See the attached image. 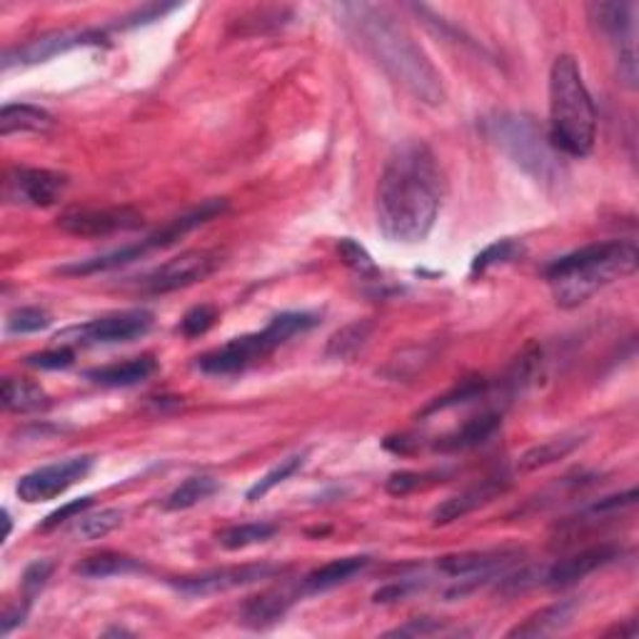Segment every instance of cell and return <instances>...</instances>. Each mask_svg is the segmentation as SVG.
<instances>
[{
  "label": "cell",
  "mask_w": 639,
  "mask_h": 639,
  "mask_svg": "<svg viewBox=\"0 0 639 639\" xmlns=\"http://www.w3.org/2000/svg\"><path fill=\"white\" fill-rule=\"evenodd\" d=\"M158 369V363L150 355H140L125 363L92 367L86 373L90 383L103 385V388H136V385L146 383L150 375Z\"/></svg>",
  "instance_id": "22"
},
{
  "label": "cell",
  "mask_w": 639,
  "mask_h": 639,
  "mask_svg": "<svg viewBox=\"0 0 639 639\" xmlns=\"http://www.w3.org/2000/svg\"><path fill=\"white\" fill-rule=\"evenodd\" d=\"M587 18L615 50L619 83L637 88V3H590Z\"/></svg>",
  "instance_id": "8"
},
{
  "label": "cell",
  "mask_w": 639,
  "mask_h": 639,
  "mask_svg": "<svg viewBox=\"0 0 639 639\" xmlns=\"http://www.w3.org/2000/svg\"><path fill=\"white\" fill-rule=\"evenodd\" d=\"M50 325H53V315H50L46 308H36V305L15 308L13 313H8V317H5V333L8 335L40 333Z\"/></svg>",
  "instance_id": "35"
},
{
  "label": "cell",
  "mask_w": 639,
  "mask_h": 639,
  "mask_svg": "<svg viewBox=\"0 0 639 639\" xmlns=\"http://www.w3.org/2000/svg\"><path fill=\"white\" fill-rule=\"evenodd\" d=\"M548 136L565 158H587L597 138V111L577 58L557 55L550 71Z\"/></svg>",
  "instance_id": "4"
},
{
  "label": "cell",
  "mask_w": 639,
  "mask_h": 639,
  "mask_svg": "<svg viewBox=\"0 0 639 639\" xmlns=\"http://www.w3.org/2000/svg\"><path fill=\"white\" fill-rule=\"evenodd\" d=\"M155 317L150 310H123V313L103 315L90 320V323L73 325L68 330L58 335L61 344H68V348H98V344H121V342H133L140 340L142 335L150 333Z\"/></svg>",
  "instance_id": "9"
},
{
  "label": "cell",
  "mask_w": 639,
  "mask_h": 639,
  "mask_svg": "<svg viewBox=\"0 0 639 639\" xmlns=\"http://www.w3.org/2000/svg\"><path fill=\"white\" fill-rule=\"evenodd\" d=\"M3 523H5V540H8V537H11V532H13V519H11V512L8 510H3Z\"/></svg>",
  "instance_id": "46"
},
{
  "label": "cell",
  "mask_w": 639,
  "mask_h": 639,
  "mask_svg": "<svg viewBox=\"0 0 639 639\" xmlns=\"http://www.w3.org/2000/svg\"><path fill=\"white\" fill-rule=\"evenodd\" d=\"M300 587L292 590V587H273V590H265L242 604V622L252 629H265L280 622L288 610L300 600Z\"/></svg>",
  "instance_id": "20"
},
{
  "label": "cell",
  "mask_w": 639,
  "mask_h": 639,
  "mask_svg": "<svg viewBox=\"0 0 639 639\" xmlns=\"http://www.w3.org/2000/svg\"><path fill=\"white\" fill-rule=\"evenodd\" d=\"M92 462L96 460L90 455H78L53 462V465H43L33 469L28 475H23L18 479V485H15V492H18V498L28 504L55 500L61 498L63 492H68L73 485H78L80 479L88 477Z\"/></svg>",
  "instance_id": "12"
},
{
  "label": "cell",
  "mask_w": 639,
  "mask_h": 639,
  "mask_svg": "<svg viewBox=\"0 0 639 639\" xmlns=\"http://www.w3.org/2000/svg\"><path fill=\"white\" fill-rule=\"evenodd\" d=\"M277 535V525L273 523H246V525H233L228 529H223L217 535V542H221L223 550L228 552H238L252 548V544H263L267 540H273Z\"/></svg>",
  "instance_id": "30"
},
{
  "label": "cell",
  "mask_w": 639,
  "mask_h": 639,
  "mask_svg": "<svg viewBox=\"0 0 639 639\" xmlns=\"http://www.w3.org/2000/svg\"><path fill=\"white\" fill-rule=\"evenodd\" d=\"M440 205L442 173L430 146L423 140L398 142L377 183V228L390 242L417 246L433 233Z\"/></svg>",
  "instance_id": "1"
},
{
  "label": "cell",
  "mask_w": 639,
  "mask_h": 639,
  "mask_svg": "<svg viewBox=\"0 0 639 639\" xmlns=\"http://www.w3.org/2000/svg\"><path fill=\"white\" fill-rule=\"evenodd\" d=\"M369 562L373 560H369L367 554H352V557H340V560L327 562V565L308 572V575L300 579L298 585L300 594L308 597V594L335 590V587L350 582V579L360 575V572H365L369 567Z\"/></svg>",
  "instance_id": "21"
},
{
  "label": "cell",
  "mask_w": 639,
  "mask_h": 639,
  "mask_svg": "<svg viewBox=\"0 0 639 639\" xmlns=\"http://www.w3.org/2000/svg\"><path fill=\"white\" fill-rule=\"evenodd\" d=\"M61 228L78 238H108L115 233L138 230L142 215L133 208H103V210H75L61 217Z\"/></svg>",
  "instance_id": "16"
},
{
  "label": "cell",
  "mask_w": 639,
  "mask_h": 639,
  "mask_svg": "<svg viewBox=\"0 0 639 639\" xmlns=\"http://www.w3.org/2000/svg\"><path fill=\"white\" fill-rule=\"evenodd\" d=\"M178 8H180V3H148V5H140L138 11H133L130 15H125V18L117 23V28H140V25L163 21L165 15H171L173 11H178Z\"/></svg>",
  "instance_id": "40"
},
{
  "label": "cell",
  "mask_w": 639,
  "mask_h": 639,
  "mask_svg": "<svg viewBox=\"0 0 639 639\" xmlns=\"http://www.w3.org/2000/svg\"><path fill=\"white\" fill-rule=\"evenodd\" d=\"M28 610H30V604H25V602L13 604V607H5L3 617H0V635L3 637L11 635L15 627L23 625L25 617H28Z\"/></svg>",
  "instance_id": "45"
},
{
  "label": "cell",
  "mask_w": 639,
  "mask_h": 639,
  "mask_svg": "<svg viewBox=\"0 0 639 639\" xmlns=\"http://www.w3.org/2000/svg\"><path fill=\"white\" fill-rule=\"evenodd\" d=\"M338 252H340L342 263L348 265L350 271H355L360 277H377V275H380V271H377V265L373 263V258H369V252L352 238H342L338 242Z\"/></svg>",
  "instance_id": "36"
},
{
  "label": "cell",
  "mask_w": 639,
  "mask_h": 639,
  "mask_svg": "<svg viewBox=\"0 0 639 639\" xmlns=\"http://www.w3.org/2000/svg\"><path fill=\"white\" fill-rule=\"evenodd\" d=\"M138 572H146V565L138 557H130V554L123 552H98L90 554V557L80 560L75 565V575L83 579H108V577H123V575H138Z\"/></svg>",
  "instance_id": "25"
},
{
  "label": "cell",
  "mask_w": 639,
  "mask_h": 639,
  "mask_svg": "<svg viewBox=\"0 0 639 639\" xmlns=\"http://www.w3.org/2000/svg\"><path fill=\"white\" fill-rule=\"evenodd\" d=\"M579 607L577 600H560L550 604V607H542L535 615H529L523 625L512 627L508 637H544L560 632L562 627H567L575 612Z\"/></svg>",
  "instance_id": "23"
},
{
  "label": "cell",
  "mask_w": 639,
  "mask_h": 639,
  "mask_svg": "<svg viewBox=\"0 0 639 639\" xmlns=\"http://www.w3.org/2000/svg\"><path fill=\"white\" fill-rule=\"evenodd\" d=\"M92 508V498L88 494V498H80V500H73V502H65L63 508H58L55 512H50V515L40 523L38 529H43V532H48V529H55L61 527L63 523H68V519H78L83 512Z\"/></svg>",
  "instance_id": "42"
},
{
  "label": "cell",
  "mask_w": 639,
  "mask_h": 639,
  "mask_svg": "<svg viewBox=\"0 0 639 639\" xmlns=\"http://www.w3.org/2000/svg\"><path fill=\"white\" fill-rule=\"evenodd\" d=\"M444 632V625L430 617H419V619H410L408 625H402L398 629L388 632L390 637H430V635H440Z\"/></svg>",
  "instance_id": "44"
},
{
  "label": "cell",
  "mask_w": 639,
  "mask_h": 639,
  "mask_svg": "<svg viewBox=\"0 0 639 639\" xmlns=\"http://www.w3.org/2000/svg\"><path fill=\"white\" fill-rule=\"evenodd\" d=\"M483 133L502 155L542 188L557 190L567 180L565 155L552 146L548 128H542L532 115L498 111L483 117Z\"/></svg>",
  "instance_id": "5"
},
{
  "label": "cell",
  "mask_w": 639,
  "mask_h": 639,
  "mask_svg": "<svg viewBox=\"0 0 639 639\" xmlns=\"http://www.w3.org/2000/svg\"><path fill=\"white\" fill-rule=\"evenodd\" d=\"M437 477H442V473H410V469H405V473L390 475L388 483H385V490L394 494V498H405V494L419 490V487L430 485L427 479H437Z\"/></svg>",
  "instance_id": "41"
},
{
  "label": "cell",
  "mask_w": 639,
  "mask_h": 639,
  "mask_svg": "<svg viewBox=\"0 0 639 639\" xmlns=\"http://www.w3.org/2000/svg\"><path fill=\"white\" fill-rule=\"evenodd\" d=\"M519 560L517 550H475V552H460L448 554V557L437 560V569L444 577L455 579V587L448 592V597H462L477 590L479 585L490 582L494 577L508 575V569Z\"/></svg>",
  "instance_id": "10"
},
{
  "label": "cell",
  "mask_w": 639,
  "mask_h": 639,
  "mask_svg": "<svg viewBox=\"0 0 639 639\" xmlns=\"http://www.w3.org/2000/svg\"><path fill=\"white\" fill-rule=\"evenodd\" d=\"M582 442H585V435H579V433L550 437V440H544L540 444H535V448H529L525 455L517 460V469L519 473H535V469L550 467V465H554V462L569 458L572 452H575Z\"/></svg>",
  "instance_id": "24"
},
{
  "label": "cell",
  "mask_w": 639,
  "mask_h": 639,
  "mask_svg": "<svg viewBox=\"0 0 639 639\" xmlns=\"http://www.w3.org/2000/svg\"><path fill=\"white\" fill-rule=\"evenodd\" d=\"M492 385L485 380V377H469V380L460 383L458 388H452L450 392H444L442 398L433 400L430 405L423 410V417L427 415H435V412L440 410H450V408H458V405H467V402H475L479 398H485V394H490Z\"/></svg>",
  "instance_id": "31"
},
{
  "label": "cell",
  "mask_w": 639,
  "mask_h": 639,
  "mask_svg": "<svg viewBox=\"0 0 639 639\" xmlns=\"http://www.w3.org/2000/svg\"><path fill=\"white\" fill-rule=\"evenodd\" d=\"M525 255V248L523 242L512 240V238H502L498 242H492V246H487L483 252H477L473 265H469V275H483L490 271L494 265H504V263H512V260L523 258Z\"/></svg>",
  "instance_id": "33"
},
{
  "label": "cell",
  "mask_w": 639,
  "mask_h": 639,
  "mask_svg": "<svg viewBox=\"0 0 639 639\" xmlns=\"http://www.w3.org/2000/svg\"><path fill=\"white\" fill-rule=\"evenodd\" d=\"M639 265L635 240L592 242L544 267L552 298L560 308H579L615 280L632 275Z\"/></svg>",
  "instance_id": "3"
},
{
  "label": "cell",
  "mask_w": 639,
  "mask_h": 639,
  "mask_svg": "<svg viewBox=\"0 0 639 639\" xmlns=\"http://www.w3.org/2000/svg\"><path fill=\"white\" fill-rule=\"evenodd\" d=\"M68 188V175L48 167H13L5 175L3 198L8 205L18 208H50L63 198Z\"/></svg>",
  "instance_id": "13"
},
{
  "label": "cell",
  "mask_w": 639,
  "mask_h": 639,
  "mask_svg": "<svg viewBox=\"0 0 639 639\" xmlns=\"http://www.w3.org/2000/svg\"><path fill=\"white\" fill-rule=\"evenodd\" d=\"M221 263L223 260L215 250H185L178 258L165 260L155 271L142 275L138 290L146 296H167V292L203 283L221 267Z\"/></svg>",
  "instance_id": "11"
},
{
  "label": "cell",
  "mask_w": 639,
  "mask_h": 639,
  "mask_svg": "<svg viewBox=\"0 0 639 639\" xmlns=\"http://www.w3.org/2000/svg\"><path fill=\"white\" fill-rule=\"evenodd\" d=\"M50 405L48 392L38 383L23 380V377H5L3 383V408L8 412H38Z\"/></svg>",
  "instance_id": "27"
},
{
  "label": "cell",
  "mask_w": 639,
  "mask_h": 639,
  "mask_svg": "<svg viewBox=\"0 0 639 639\" xmlns=\"http://www.w3.org/2000/svg\"><path fill=\"white\" fill-rule=\"evenodd\" d=\"M280 567L267 565V562H260V565H238V567H221V569H208L200 572V575H188L173 579V587L185 597H208L217 592H230L238 590V587L255 585L260 579H271L280 575Z\"/></svg>",
  "instance_id": "15"
},
{
  "label": "cell",
  "mask_w": 639,
  "mask_h": 639,
  "mask_svg": "<svg viewBox=\"0 0 639 639\" xmlns=\"http://www.w3.org/2000/svg\"><path fill=\"white\" fill-rule=\"evenodd\" d=\"M225 210H228V200H225V198H210V200H205V203H200L198 208L188 210V213H183L178 217H173V221H167L163 228H158L155 233L146 235V238H142L140 242H130V246H123L117 250L103 252V255H96V258L75 260V263H71V265L58 267L55 273L68 275V277H88V275H100V273H108V271H117V267L136 263V260L150 255V252L167 250V248L178 246L185 235H190L192 230L200 228V225L215 221L217 215L225 213Z\"/></svg>",
  "instance_id": "7"
},
{
  "label": "cell",
  "mask_w": 639,
  "mask_h": 639,
  "mask_svg": "<svg viewBox=\"0 0 639 639\" xmlns=\"http://www.w3.org/2000/svg\"><path fill=\"white\" fill-rule=\"evenodd\" d=\"M333 13L352 43L375 61L388 78L425 105H442V75L390 8L375 3H338Z\"/></svg>",
  "instance_id": "2"
},
{
  "label": "cell",
  "mask_w": 639,
  "mask_h": 639,
  "mask_svg": "<svg viewBox=\"0 0 639 639\" xmlns=\"http://www.w3.org/2000/svg\"><path fill=\"white\" fill-rule=\"evenodd\" d=\"M215 320H217V310L213 305H196L183 315L178 330L190 340L200 338V335H205L210 327L215 325Z\"/></svg>",
  "instance_id": "38"
},
{
  "label": "cell",
  "mask_w": 639,
  "mask_h": 639,
  "mask_svg": "<svg viewBox=\"0 0 639 639\" xmlns=\"http://www.w3.org/2000/svg\"><path fill=\"white\" fill-rule=\"evenodd\" d=\"M320 323L315 313H305V310H290V313L275 315L263 330L240 335L230 342L221 344V348L205 352L198 358V367L208 375H235L242 373L252 365H258L260 360H265L271 352H275L280 344L302 335Z\"/></svg>",
  "instance_id": "6"
},
{
  "label": "cell",
  "mask_w": 639,
  "mask_h": 639,
  "mask_svg": "<svg viewBox=\"0 0 639 639\" xmlns=\"http://www.w3.org/2000/svg\"><path fill=\"white\" fill-rule=\"evenodd\" d=\"M123 523V510H115V508H108V510H98L92 512V515H83L78 517V525H75V535L80 537V540H100V537L111 535L113 529L121 527Z\"/></svg>",
  "instance_id": "34"
},
{
  "label": "cell",
  "mask_w": 639,
  "mask_h": 639,
  "mask_svg": "<svg viewBox=\"0 0 639 639\" xmlns=\"http://www.w3.org/2000/svg\"><path fill=\"white\" fill-rule=\"evenodd\" d=\"M510 483L512 479L508 473L487 475L485 479H479V483L465 487L462 492L452 494V498L437 504L433 510V525H450L455 523V519L467 517L469 512L485 508V504H490L492 500H498L500 494L508 492Z\"/></svg>",
  "instance_id": "17"
},
{
  "label": "cell",
  "mask_w": 639,
  "mask_h": 639,
  "mask_svg": "<svg viewBox=\"0 0 639 639\" xmlns=\"http://www.w3.org/2000/svg\"><path fill=\"white\" fill-rule=\"evenodd\" d=\"M308 462V452H296V455H290V458H285V460H280L277 462V465L271 469V473H265L263 477L258 479L255 485L250 487L248 490V502H258V500H263L267 492H273L277 485H283L285 479H290L292 475L296 473H300L302 469V465H305Z\"/></svg>",
  "instance_id": "32"
},
{
  "label": "cell",
  "mask_w": 639,
  "mask_h": 639,
  "mask_svg": "<svg viewBox=\"0 0 639 639\" xmlns=\"http://www.w3.org/2000/svg\"><path fill=\"white\" fill-rule=\"evenodd\" d=\"M369 335H373V325H369L367 320H358V323L344 325L342 330L335 333L330 342H327L325 355L333 360H352L358 352L365 350Z\"/></svg>",
  "instance_id": "29"
},
{
  "label": "cell",
  "mask_w": 639,
  "mask_h": 639,
  "mask_svg": "<svg viewBox=\"0 0 639 639\" xmlns=\"http://www.w3.org/2000/svg\"><path fill=\"white\" fill-rule=\"evenodd\" d=\"M73 363H75V352L73 348H68V344H58V348H50L25 358V365L36 369H65Z\"/></svg>",
  "instance_id": "39"
},
{
  "label": "cell",
  "mask_w": 639,
  "mask_h": 639,
  "mask_svg": "<svg viewBox=\"0 0 639 639\" xmlns=\"http://www.w3.org/2000/svg\"><path fill=\"white\" fill-rule=\"evenodd\" d=\"M53 115L38 105L8 103L0 111V136L11 138L15 133H48L53 128Z\"/></svg>",
  "instance_id": "26"
},
{
  "label": "cell",
  "mask_w": 639,
  "mask_h": 639,
  "mask_svg": "<svg viewBox=\"0 0 639 639\" xmlns=\"http://www.w3.org/2000/svg\"><path fill=\"white\" fill-rule=\"evenodd\" d=\"M500 425H502V412L485 410V412H479V415L465 419L458 430L437 437V442L433 444V448L437 452H442V455L475 450V448H479V444H485L487 440H490V437L500 430Z\"/></svg>",
  "instance_id": "19"
},
{
  "label": "cell",
  "mask_w": 639,
  "mask_h": 639,
  "mask_svg": "<svg viewBox=\"0 0 639 639\" xmlns=\"http://www.w3.org/2000/svg\"><path fill=\"white\" fill-rule=\"evenodd\" d=\"M217 479L210 477V475H192L185 479L183 485L175 487V490L167 494L165 500V510L171 512H180V510H190L196 508V504L205 502L208 498H213L217 492Z\"/></svg>",
  "instance_id": "28"
},
{
  "label": "cell",
  "mask_w": 639,
  "mask_h": 639,
  "mask_svg": "<svg viewBox=\"0 0 639 639\" xmlns=\"http://www.w3.org/2000/svg\"><path fill=\"white\" fill-rule=\"evenodd\" d=\"M108 33L98 28L86 30H61V33H48L43 38L30 40L21 48H8L3 53V71H11L15 65H38L46 63L50 58L68 53L75 48H92V46H105Z\"/></svg>",
  "instance_id": "14"
},
{
  "label": "cell",
  "mask_w": 639,
  "mask_h": 639,
  "mask_svg": "<svg viewBox=\"0 0 639 639\" xmlns=\"http://www.w3.org/2000/svg\"><path fill=\"white\" fill-rule=\"evenodd\" d=\"M417 590H419L417 579H400V582H390L388 587H383V590H377L373 600L377 604L402 602V600H408L410 594H415Z\"/></svg>",
  "instance_id": "43"
},
{
  "label": "cell",
  "mask_w": 639,
  "mask_h": 639,
  "mask_svg": "<svg viewBox=\"0 0 639 639\" xmlns=\"http://www.w3.org/2000/svg\"><path fill=\"white\" fill-rule=\"evenodd\" d=\"M619 557H622V548H617V544L612 542L594 544V548L579 550L577 554H572V557L554 562V565L542 575V582L552 587V590H562V587L575 585L587 575H592V572L612 565V562Z\"/></svg>",
  "instance_id": "18"
},
{
  "label": "cell",
  "mask_w": 639,
  "mask_h": 639,
  "mask_svg": "<svg viewBox=\"0 0 639 639\" xmlns=\"http://www.w3.org/2000/svg\"><path fill=\"white\" fill-rule=\"evenodd\" d=\"M55 565L50 560H36L33 565L25 567L23 572V579H21V592H23V600L25 604H33V600L43 592V587L48 585L50 575H53Z\"/></svg>",
  "instance_id": "37"
}]
</instances>
